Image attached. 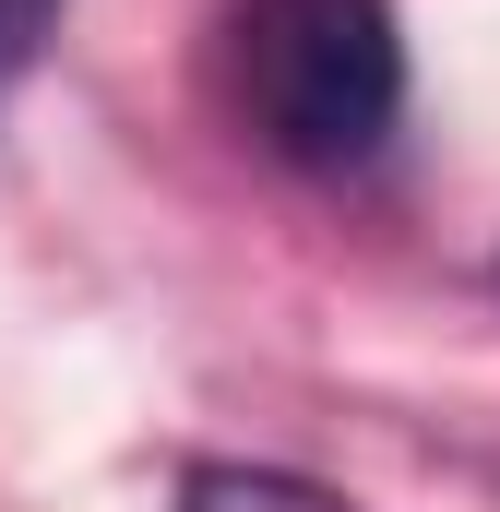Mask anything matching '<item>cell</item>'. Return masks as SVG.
<instances>
[{
	"instance_id": "obj_1",
	"label": "cell",
	"mask_w": 500,
	"mask_h": 512,
	"mask_svg": "<svg viewBox=\"0 0 500 512\" xmlns=\"http://www.w3.org/2000/svg\"><path fill=\"white\" fill-rule=\"evenodd\" d=\"M227 96L262 155L346 179L405 120V24H393V0H239Z\"/></svg>"
},
{
	"instance_id": "obj_2",
	"label": "cell",
	"mask_w": 500,
	"mask_h": 512,
	"mask_svg": "<svg viewBox=\"0 0 500 512\" xmlns=\"http://www.w3.org/2000/svg\"><path fill=\"white\" fill-rule=\"evenodd\" d=\"M167 512H358L346 489L298 477V465H179V501Z\"/></svg>"
},
{
	"instance_id": "obj_3",
	"label": "cell",
	"mask_w": 500,
	"mask_h": 512,
	"mask_svg": "<svg viewBox=\"0 0 500 512\" xmlns=\"http://www.w3.org/2000/svg\"><path fill=\"white\" fill-rule=\"evenodd\" d=\"M60 12H72V0H0V108H12V96H24V72L48 60Z\"/></svg>"
}]
</instances>
